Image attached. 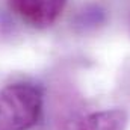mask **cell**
Masks as SVG:
<instances>
[{"instance_id":"6da1fadb","label":"cell","mask_w":130,"mask_h":130,"mask_svg":"<svg viewBox=\"0 0 130 130\" xmlns=\"http://www.w3.org/2000/svg\"><path fill=\"white\" fill-rule=\"evenodd\" d=\"M42 112V91L33 83H11L0 91V130H30Z\"/></svg>"},{"instance_id":"7a4b0ae2","label":"cell","mask_w":130,"mask_h":130,"mask_svg":"<svg viewBox=\"0 0 130 130\" xmlns=\"http://www.w3.org/2000/svg\"><path fill=\"white\" fill-rule=\"evenodd\" d=\"M9 9L36 29L52 26L62 14L67 0H6Z\"/></svg>"},{"instance_id":"3957f363","label":"cell","mask_w":130,"mask_h":130,"mask_svg":"<svg viewBox=\"0 0 130 130\" xmlns=\"http://www.w3.org/2000/svg\"><path fill=\"white\" fill-rule=\"evenodd\" d=\"M127 113L121 109H107L89 113L85 117L76 130H126Z\"/></svg>"}]
</instances>
